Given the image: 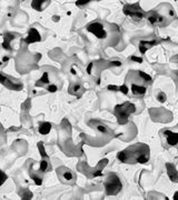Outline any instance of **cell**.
<instances>
[{
	"label": "cell",
	"instance_id": "1",
	"mask_svg": "<svg viewBox=\"0 0 178 200\" xmlns=\"http://www.w3.org/2000/svg\"><path fill=\"white\" fill-rule=\"evenodd\" d=\"M117 158L124 163H146L149 160V147L146 144H135L120 151Z\"/></svg>",
	"mask_w": 178,
	"mask_h": 200
},
{
	"label": "cell",
	"instance_id": "2",
	"mask_svg": "<svg viewBox=\"0 0 178 200\" xmlns=\"http://www.w3.org/2000/svg\"><path fill=\"white\" fill-rule=\"evenodd\" d=\"M136 111V107L131 102H125L121 105H117L115 107V115L117 116V120L120 125H125L128 121V117Z\"/></svg>",
	"mask_w": 178,
	"mask_h": 200
},
{
	"label": "cell",
	"instance_id": "3",
	"mask_svg": "<svg viewBox=\"0 0 178 200\" xmlns=\"http://www.w3.org/2000/svg\"><path fill=\"white\" fill-rule=\"evenodd\" d=\"M104 186H105V191L107 196H116L122 189V183L119 177L116 173H112V172L107 176Z\"/></svg>",
	"mask_w": 178,
	"mask_h": 200
},
{
	"label": "cell",
	"instance_id": "4",
	"mask_svg": "<svg viewBox=\"0 0 178 200\" xmlns=\"http://www.w3.org/2000/svg\"><path fill=\"white\" fill-rule=\"evenodd\" d=\"M124 13L134 18L136 21H139L141 18L147 16V13L144 12V10L140 8L139 2H136L134 5H126L124 7Z\"/></svg>",
	"mask_w": 178,
	"mask_h": 200
},
{
	"label": "cell",
	"instance_id": "5",
	"mask_svg": "<svg viewBox=\"0 0 178 200\" xmlns=\"http://www.w3.org/2000/svg\"><path fill=\"white\" fill-rule=\"evenodd\" d=\"M57 173H58V177L60 178L61 182L64 181L65 183H73L75 182V175L71 172L70 169H68L66 167H59L57 168Z\"/></svg>",
	"mask_w": 178,
	"mask_h": 200
},
{
	"label": "cell",
	"instance_id": "6",
	"mask_svg": "<svg viewBox=\"0 0 178 200\" xmlns=\"http://www.w3.org/2000/svg\"><path fill=\"white\" fill-rule=\"evenodd\" d=\"M87 30H88L89 32L94 33L98 39H104L107 36V32L104 29V26L101 23H99V22H94V23L89 25L88 27H87Z\"/></svg>",
	"mask_w": 178,
	"mask_h": 200
},
{
	"label": "cell",
	"instance_id": "7",
	"mask_svg": "<svg viewBox=\"0 0 178 200\" xmlns=\"http://www.w3.org/2000/svg\"><path fill=\"white\" fill-rule=\"evenodd\" d=\"M162 136L166 138V141L168 142L169 146H176L178 144V133L177 132H172L170 130H167V129H164L162 131Z\"/></svg>",
	"mask_w": 178,
	"mask_h": 200
},
{
	"label": "cell",
	"instance_id": "8",
	"mask_svg": "<svg viewBox=\"0 0 178 200\" xmlns=\"http://www.w3.org/2000/svg\"><path fill=\"white\" fill-rule=\"evenodd\" d=\"M40 40H41V36L39 35L38 30L35 28H30L29 33H28L27 38L25 39V41L27 44H33V42H39Z\"/></svg>",
	"mask_w": 178,
	"mask_h": 200
},
{
	"label": "cell",
	"instance_id": "9",
	"mask_svg": "<svg viewBox=\"0 0 178 200\" xmlns=\"http://www.w3.org/2000/svg\"><path fill=\"white\" fill-rule=\"evenodd\" d=\"M166 168H167V173H168L169 179L172 180V182H178V171L176 170L175 165H172L170 162H167Z\"/></svg>",
	"mask_w": 178,
	"mask_h": 200
},
{
	"label": "cell",
	"instance_id": "10",
	"mask_svg": "<svg viewBox=\"0 0 178 200\" xmlns=\"http://www.w3.org/2000/svg\"><path fill=\"white\" fill-rule=\"evenodd\" d=\"M147 19L151 25H155V23H160L164 20V17L159 16L156 11H151L149 13H147Z\"/></svg>",
	"mask_w": 178,
	"mask_h": 200
},
{
	"label": "cell",
	"instance_id": "11",
	"mask_svg": "<svg viewBox=\"0 0 178 200\" xmlns=\"http://www.w3.org/2000/svg\"><path fill=\"white\" fill-rule=\"evenodd\" d=\"M157 42H158L157 40H154V41H141L140 44H139V51H140V54H143V55H144L145 52L149 49V48L156 46Z\"/></svg>",
	"mask_w": 178,
	"mask_h": 200
},
{
	"label": "cell",
	"instance_id": "12",
	"mask_svg": "<svg viewBox=\"0 0 178 200\" xmlns=\"http://www.w3.org/2000/svg\"><path fill=\"white\" fill-rule=\"evenodd\" d=\"M1 82L4 83L5 86H7L9 89H11V90H20V89H22L21 83L20 85H17V83H13L10 80H7L4 75H1Z\"/></svg>",
	"mask_w": 178,
	"mask_h": 200
},
{
	"label": "cell",
	"instance_id": "13",
	"mask_svg": "<svg viewBox=\"0 0 178 200\" xmlns=\"http://www.w3.org/2000/svg\"><path fill=\"white\" fill-rule=\"evenodd\" d=\"M50 1H44V0H41V1H32L31 2V7H32L35 10L37 11H42L44 8H46L47 6H49Z\"/></svg>",
	"mask_w": 178,
	"mask_h": 200
},
{
	"label": "cell",
	"instance_id": "14",
	"mask_svg": "<svg viewBox=\"0 0 178 200\" xmlns=\"http://www.w3.org/2000/svg\"><path fill=\"white\" fill-rule=\"evenodd\" d=\"M40 171L42 172H47L50 170V165H49V161H48V157L47 156H44L42 157V160L40 161Z\"/></svg>",
	"mask_w": 178,
	"mask_h": 200
},
{
	"label": "cell",
	"instance_id": "15",
	"mask_svg": "<svg viewBox=\"0 0 178 200\" xmlns=\"http://www.w3.org/2000/svg\"><path fill=\"white\" fill-rule=\"evenodd\" d=\"M51 130V123L49 122H42L39 126V133L41 135H48Z\"/></svg>",
	"mask_w": 178,
	"mask_h": 200
},
{
	"label": "cell",
	"instance_id": "16",
	"mask_svg": "<svg viewBox=\"0 0 178 200\" xmlns=\"http://www.w3.org/2000/svg\"><path fill=\"white\" fill-rule=\"evenodd\" d=\"M13 38H15V36H13V35H11V33H6L5 35L4 42H2V47H4L6 50H11L9 42H10L11 40H13Z\"/></svg>",
	"mask_w": 178,
	"mask_h": 200
},
{
	"label": "cell",
	"instance_id": "17",
	"mask_svg": "<svg viewBox=\"0 0 178 200\" xmlns=\"http://www.w3.org/2000/svg\"><path fill=\"white\" fill-rule=\"evenodd\" d=\"M131 90H133L134 96H143V94H145V92H146V87L133 85V86H131Z\"/></svg>",
	"mask_w": 178,
	"mask_h": 200
},
{
	"label": "cell",
	"instance_id": "18",
	"mask_svg": "<svg viewBox=\"0 0 178 200\" xmlns=\"http://www.w3.org/2000/svg\"><path fill=\"white\" fill-rule=\"evenodd\" d=\"M108 90H120L122 94H128V88L125 86V85H122L121 87H117V86H108Z\"/></svg>",
	"mask_w": 178,
	"mask_h": 200
},
{
	"label": "cell",
	"instance_id": "19",
	"mask_svg": "<svg viewBox=\"0 0 178 200\" xmlns=\"http://www.w3.org/2000/svg\"><path fill=\"white\" fill-rule=\"evenodd\" d=\"M44 82V83H49V78H48V73L47 72H44V75H42V77L39 79L37 83H36V86H40V83Z\"/></svg>",
	"mask_w": 178,
	"mask_h": 200
},
{
	"label": "cell",
	"instance_id": "20",
	"mask_svg": "<svg viewBox=\"0 0 178 200\" xmlns=\"http://www.w3.org/2000/svg\"><path fill=\"white\" fill-rule=\"evenodd\" d=\"M80 90V85L79 83H76V85H71L70 87H69V92L70 94H76L77 91Z\"/></svg>",
	"mask_w": 178,
	"mask_h": 200
},
{
	"label": "cell",
	"instance_id": "21",
	"mask_svg": "<svg viewBox=\"0 0 178 200\" xmlns=\"http://www.w3.org/2000/svg\"><path fill=\"white\" fill-rule=\"evenodd\" d=\"M138 73H139V76L143 78L145 81H147V82H150V81L153 80V79H151V77H150L149 75H147L146 72H144V71H138Z\"/></svg>",
	"mask_w": 178,
	"mask_h": 200
},
{
	"label": "cell",
	"instance_id": "22",
	"mask_svg": "<svg viewBox=\"0 0 178 200\" xmlns=\"http://www.w3.org/2000/svg\"><path fill=\"white\" fill-rule=\"evenodd\" d=\"M30 176L32 178L33 180H35V183L37 185V186H40L41 183H42V177H38V176H33L32 173H30Z\"/></svg>",
	"mask_w": 178,
	"mask_h": 200
},
{
	"label": "cell",
	"instance_id": "23",
	"mask_svg": "<svg viewBox=\"0 0 178 200\" xmlns=\"http://www.w3.org/2000/svg\"><path fill=\"white\" fill-rule=\"evenodd\" d=\"M157 99H158V101H160V102H165L166 101V96H165L164 92H159L158 96H157Z\"/></svg>",
	"mask_w": 178,
	"mask_h": 200
},
{
	"label": "cell",
	"instance_id": "24",
	"mask_svg": "<svg viewBox=\"0 0 178 200\" xmlns=\"http://www.w3.org/2000/svg\"><path fill=\"white\" fill-rule=\"evenodd\" d=\"M21 198L22 199H31L32 198V194L30 192V191H28L27 190V192L25 194H21Z\"/></svg>",
	"mask_w": 178,
	"mask_h": 200
},
{
	"label": "cell",
	"instance_id": "25",
	"mask_svg": "<svg viewBox=\"0 0 178 200\" xmlns=\"http://www.w3.org/2000/svg\"><path fill=\"white\" fill-rule=\"evenodd\" d=\"M89 0H86V1H76V6L77 7H83V6L88 5Z\"/></svg>",
	"mask_w": 178,
	"mask_h": 200
},
{
	"label": "cell",
	"instance_id": "26",
	"mask_svg": "<svg viewBox=\"0 0 178 200\" xmlns=\"http://www.w3.org/2000/svg\"><path fill=\"white\" fill-rule=\"evenodd\" d=\"M48 91L49 92H56L57 91V86L56 85H50L49 87H48Z\"/></svg>",
	"mask_w": 178,
	"mask_h": 200
},
{
	"label": "cell",
	"instance_id": "27",
	"mask_svg": "<svg viewBox=\"0 0 178 200\" xmlns=\"http://www.w3.org/2000/svg\"><path fill=\"white\" fill-rule=\"evenodd\" d=\"M97 129H98L99 131H101V132H107V128H106L105 126H102V125H98V126H97Z\"/></svg>",
	"mask_w": 178,
	"mask_h": 200
},
{
	"label": "cell",
	"instance_id": "28",
	"mask_svg": "<svg viewBox=\"0 0 178 200\" xmlns=\"http://www.w3.org/2000/svg\"><path fill=\"white\" fill-rule=\"evenodd\" d=\"M130 59H131L133 61H137V62H139V63H141V62H143V59H141V58H137V57H134V56L130 58Z\"/></svg>",
	"mask_w": 178,
	"mask_h": 200
},
{
	"label": "cell",
	"instance_id": "29",
	"mask_svg": "<svg viewBox=\"0 0 178 200\" xmlns=\"http://www.w3.org/2000/svg\"><path fill=\"white\" fill-rule=\"evenodd\" d=\"M91 67H93V63H90L88 66V68H87V72L88 73H91Z\"/></svg>",
	"mask_w": 178,
	"mask_h": 200
},
{
	"label": "cell",
	"instance_id": "30",
	"mask_svg": "<svg viewBox=\"0 0 178 200\" xmlns=\"http://www.w3.org/2000/svg\"><path fill=\"white\" fill-rule=\"evenodd\" d=\"M174 200H178V191H176L174 194Z\"/></svg>",
	"mask_w": 178,
	"mask_h": 200
},
{
	"label": "cell",
	"instance_id": "31",
	"mask_svg": "<svg viewBox=\"0 0 178 200\" xmlns=\"http://www.w3.org/2000/svg\"><path fill=\"white\" fill-rule=\"evenodd\" d=\"M52 19H55V21H58V20H59V17H58V16H56V17H54Z\"/></svg>",
	"mask_w": 178,
	"mask_h": 200
},
{
	"label": "cell",
	"instance_id": "32",
	"mask_svg": "<svg viewBox=\"0 0 178 200\" xmlns=\"http://www.w3.org/2000/svg\"><path fill=\"white\" fill-rule=\"evenodd\" d=\"M71 73H72V75H76V71H75V69H71Z\"/></svg>",
	"mask_w": 178,
	"mask_h": 200
}]
</instances>
